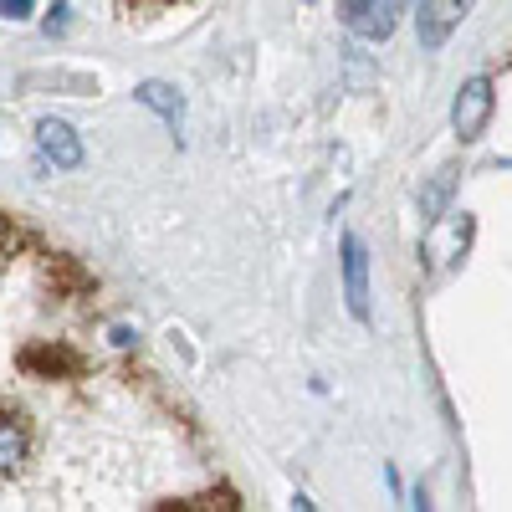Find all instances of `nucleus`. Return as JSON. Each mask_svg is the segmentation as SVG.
<instances>
[{
  "label": "nucleus",
  "mask_w": 512,
  "mask_h": 512,
  "mask_svg": "<svg viewBox=\"0 0 512 512\" xmlns=\"http://www.w3.org/2000/svg\"><path fill=\"white\" fill-rule=\"evenodd\" d=\"M359 6H364V0H338V16H354Z\"/></svg>",
  "instance_id": "nucleus-12"
},
{
  "label": "nucleus",
  "mask_w": 512,
  "mask_h": 512,
  "mask_svg": "<svg viewBox=\"0 0 512 512\" xmlns=\"http://www.w3.org/2000/svg\"><path fill=\"white\" fill-rule=\"evenodd\" d=\"M26 425L16 420V415H0V477H11L16 466L26 461Z\"/></svg>",
  "instance_id": "nucleus-8"
},
{
  "label": "nucleus",
  "mask_w": 512,
  "mask_h": 512,
  "mask_svg": "<svg viewBox=\"0 0 512 512\" xmlns=\"http://www.w3.org/2000/svg\"><path fill=\"white\" fill-rule=\"evenodd\" d=\"M31 11H36V0H0V16L6 21H31Z\"/></svg>",
  "instance_id": "nucleus-10"
},
{
  "label": "nucleus",
  "mask_w": 512,
  "mask_h": 512,
  "mask_svg": "<svg viewBox=\"0 0 512 512\" xmlns=\"http://www.w3.org/2000/svg\"><path fill=\"white\" fill-rule=\"evenodd\" d=\"M461 16H466V0H420V16H415L420 47H425V52H436Z\"/></svg>",
  "instance_id": "nucleus-4"
},
{
  "label": "nucleus",
  "mask_w": 512,
  "mask_h": 512,
  "mask_svg": "<svg viewBox=\"0 0 512 512\" xmlns=\"http://www.w3.org/2000/svg\"><path fill=\"white\" fill-rule=\"evenodd\" d=\"M344 303L359 323H369V251L354 231L344 236Z\"/></svg>",
  "instance_id": "nucleus-3"
},
{
  "label": "nucleus",
  "mask_w": 512,
  "mask_h": 512,
  "mask_svg": "<svg viewBox=\"0 0 512 512\" xmlns=\"http://www.w3.org/2000/svg\"><path fill=\"white\" fill-rule=\"evenodd\" d=\"M134 98H139L149 113H159L169 128H175V134L185 128V93L175 88V82H159V77H149V82H139V88H134Z\"/></svg>",
  "instance_id": "nucleus-5"
},
{
  "label": "nucleus",
  "mask_w": 512,
  "mask_h": 512,
  "mask_svg": "<svg viewBox=\"0 0 512 512\" xmlns=\"http://www.w3.org/2000/svg\"><path fill=\"white\" fill-rule=\"evenodd\" d=\"M456 180H461V169L446 164V169H436V175L420 185V221H425V226H436V221L446 216V205H451V195H456Z\"/></svg>",
  "instance_id": "nucleus-7"
},
{
  "label": "nucleus",
  "mask_w": 512,
  "mask_h": 512,
  "mask_svg": "<svg viewBox=\"0 0 512 512\" xmlns=\"http://www.w3.org/2000/svg\"><path fill=\"white\" fill-rule=\"evenodd\" d=\"M67 11H72V6H67V0H57V6H52V16H47V21H41V31H47V36H62V31H67V21H72Z\"/></svg>",
  "instance_id": "nucleus-9"
},
{
  "label": "nucleus",
  "mask_w": 512,
  "mask_h": 512,
  "mask_svg": "<svg viewBox=\"0 0 512 512\" xmlns=\"http://www.w3.org/2000/svg\"><path fill=\"white\" fill-rule=\"evenodd\" d=\"M36 149L41 159H52V169H82V139H77V128L62 123V118H41L36 123Z\"/></svg>",
  "instance_id": "nucleus-2"
},
{
  "label": "nucleus",
  "mask_w": 512,
  "mask_h": 512,
  "mask_svg": "<svg viewBox=\"0 0 512 512\" xmlns=\"http://www.w3.org/2000/svg\"><path fill=\"white\" fill-rule=\"evenodd\" d=\"M492 108H497V88H492V77H466L456 98H451V128H456V139L461 144H472L487 134V123H492Z\"/></svg>",
  "instance_id": "nucleus-1"
},
{
  "label": "nucleus",
  "mask_w": 512,
  "mask_h": 512,
  "mask_svg": "<svg viewBox=\"0 0 512 512\" xmlns=\"http://www.w3.org/2000/svg\"><path fill=\"white\" fill-rule=\"evenodd\" d=\"M0 241H6V221H0Z\"/></svg>",
  "instance_id": "nucleus-13"
},
{
  "label": "nucleus",
  "mask_w": 512,
  "mask_h": 512,
  "mask_svg": "<svg viewBox=\"0 0 512 512\" xmlns=\"http://www.w3.org/2000/svg\"><path fill=\"white\" fill-rule=\"evenodd\" d=\"M395 21H400V6H395V0H364L354 16H344V26H349L359 41H384V36L395 31Z\"/></svg>",
  "instance_id": "nucleus-6"
},
{
  "label": "nucleus",
  "mask_w": 512,
  "mask_h": 512,
  "mask_svg": "<svg viewBox=\"0 0 512 512\" xmlns=\"http://www.w3.org/2000/svg\"><path fill=\"white\" fill-rule=\"evenodd\" d=\"M108 338H113V349H134V344H139V328H128V323H113V333H108Z\"/></svg>",
  "instance_id": "nucleus-11"
}]
</instances>
